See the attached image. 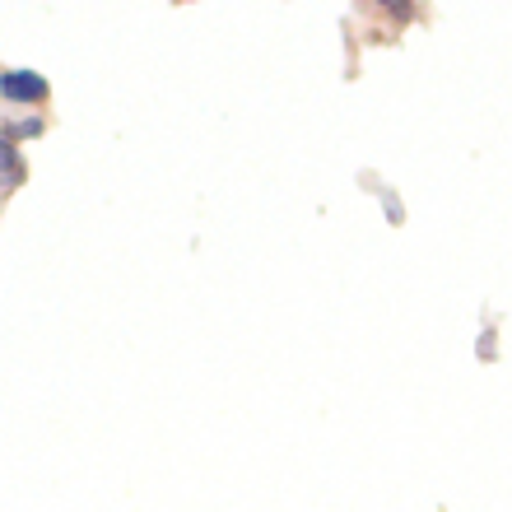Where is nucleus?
Masks as SVG:
<instances>
[{
  "instance_id": "1",
  "label": "nucleus",
  "mask_w": 512,
  "mask_h": 512,
  "mask_svg": "<svg viewBox=\"0 0 512 512\" xmlns=\"http://www.w3.org/2000/svg\"><path fill=\"white\" fill-rule=\"evenodd\" d=\"M52 94V84L42 80L38 70H5L0 75V98L5 103H42Z\"/></svg>"
},
{
  "instance_id": "2",
  "label": "nucleus",
  "mask_w": 512,
  "mask_h": 512,
  "mask_svg": "<svg viewBox=\"0 0 512 512\" xmlns=\"http://www.w3.org/2000/svg\"><path fill=\"white\" fill-rule=\"evenodd\" d=\"M24 182V159H19V149H14L10 135H0V187L10 191Z\"/></svg>"
},
{
  "instance_id": "3",
  "label": "nucleus",
  "mask_w": 512,
  "mask_h": 512,
  "mask_svg": "<svg viewBox=\"0 0 512 512\" xmlns=\"http://www.w3.org/2000/svg\"><path fill=\"white\" fill-rule=\"evenodd\" d=\"M47 131V122H42V117H24V122H10V140H38V135Z\"/></svg>"
}]
</instances>
